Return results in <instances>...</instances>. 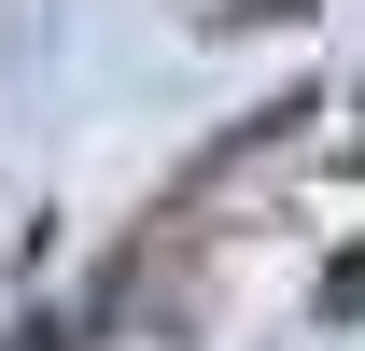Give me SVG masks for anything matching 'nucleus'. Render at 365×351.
<instances>
[{
    "label": "nucleus",
    "mask_w": 365,
    "mask_h": 351,
    "mask_svg": "<svg viewBox=\"0 0 365 351\" xmlns=\"http://www.w3.org/2000/svg\"><path fill=\"white\" fill-rule=\"evenodd\" d=\"M29 351H71V337H56V323H29Z\"/></svg>",
    "instance_id": "f257e3e1"
}]
</instances>
